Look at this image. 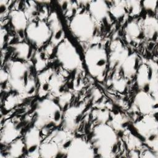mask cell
<instances>
[{
    "instance_id": "cell-1",
    "label": "cell",
    "mask_w": 158,
    "mask_h": 158,
    "mask_svg": "<svg viewBox=\"0 0 158 158\" xmlns=\"http://www.w3.org/2000/svg\"><path fill=\"white\" fill-rule=\"evenodd\" d=\"M31 65L27 62L16 60L7 64L8 85L11 90L18 94L31 96L36 86L31 73Z\"/></svg>"
},
{
    "instance_id": "cell-2",
    "label": "cell",
    "mask_w": 158,
    "mask_h": 158,
    "mask_svg": "<svg viewBox=\"0 0 158 158\" xmlns=\"http://www.w3.org/2000/svg\"><path fill=\"white\" fill-rule=\"evenodd\" d=\"M91 141L94 154L99 157H114L118 150V135L107 123H99L94 127Z\"/></svg>"
},
{
    "instance_id": "cell-3",
    "label": "cell",
    "mask_w": 158,
    "mask_h": 158,
    "mask_svg": "<svg viewBox=\"0 0 158 158\" xmlns=\"http://www.w3.org/2000/svg\"><path fill=\"white\" fill-rule=\"evenodd\" d=\"M63 118L62 109L51 99L40 101L35 110L34 125L39 130H49L58 126Z\"/></svg>"
},
{
    "instance_id": "cell-4",
    "label": "cell",
    "mask_w": 158,
    "mask_h": 158,
    "mask_svg": "<svg viewBox=\"0 0 158 158\" xmlns=\"http://www.w3.org/2000/svg\"><path fill=\"white\" fill-rule=\"evenodd\" d=\"M84 60L89 75L98 81H102L108 65V55L103 46L99 44L90 46L85 52Z\"/></svg>"
},
{
    "instance_id": "cell-5",
    "label": "cell",
    "mask_w": 158,
    "mask_h": 158,
    "mask_svg": "<svg viewBox=\"0 0 158 158\" xmlns=\"http://www.w3.org/2000/svg\"><path fill=\"white\" fill-rule=\"evenodd\" d=\"M69 27L75 38L83 43L92 41L97 31L95 21L87 12L76 14L70 20Z\"/></svg>"
},
{
    "instance_id": "cell-6",
    "label": "cell",
    "mask_w": 158,
    "mask_h": 158,
    "mask_svg": "<svg viewBox=\"0 0 158 158\" xmlns=\"http://www.w3.org/2000/svg\"><path fill=\"white\" fill-rule=\"evenodd\" d=\"M56 56L65 71H77L81 65V60L78 50L67 38H64L57 46Z\"/></svg>"
},
{
    "instance_id": "cell-7",
    "label": "cell",
    "mask_w": 158,
    "mask_h": 158,
    "mask_svg": "<svg viewBox=\"0 0 158 158\" xmlns=\"http://www.w3.org/2000/svg\"><path fill=\"white\" fill-rule=\"evenodd\" d=\"M30 44L37 48L46 44L51 38V32L48 22L43 20H31L25 31Z\"/></svg>"
},
{
    "instance_id": "cell-8",
    "label": "cell",
    "mask_w": 158,
    "mask_h": 158,
    "mask_svg": "<svg viewBox=\"0 0 158 158\" xmlns=\"http://www.w3.org/2000/svg\"><path fill=\"white\" fill-rule=\"evenodd\" d=\"M137 133L144 139L153 151L157 152V122L153 115H143L134 123Z\"/></svg>"
},
{
    "instance_id": "cell-9",
    "label": "cell",
    "mask_w": 158,
    "mask_h": 158,
    "mask_svg": "<svg viewBox=\"0 0 158 158\" xmlns=\"http://www.w3.org/2000/svg\"><path fill=\"white\" fill-rule=\"evenodd\" d=\"M133 107L139 113L146 115H153L157 113V99L148 92L140 91L134 97Z\"/></svg>"
},
{
    "instance_id": "cell-10",
    "label": "cell",
    "mask_w": 158,
    "mask_h": 158,
    "mask_svg": "<svg viewBox=\"0 0 158 158\" xmlns=\"http://www.w3.org/2000/svg\"><path fill=\"white\" fill-rule=\"evenodd\" d=\"M94 156L95 154L91 144L80 137L73 138L66 154L67 157H93Z\"/></svg>"
},
{
    "instance_id": "cell-11",
    "label": "cell",
    "mask_w": 158,
    "mask_h": 158,
    "mask_svg": "<svg viewBox=\"0 0 158 158\" xmlns=\"http://www.w3.org/2000/svg\"><path fill=\"white\" fill-rule=\"evenodd\" d=\"M110 53L108 56V64L110 69L117 70L125 59L128 56V51L118 40L113 41L110 47Z\"/></svg>"
},
{
    "instance_id": "cell-12",
    "label": "cell",
    "mask_w": 158,
    "mask_h": 158,
    "mask_svg": "<svg viewBox=\"0 0 158 158\" xmlns=\"http://www.w3.org/2000/svg\"><path fill=\"white\" fill-rule=\"evenodd\" d=\"M23 141L27 154L29 157H39V149L41 143L40 130L36 127L30 128L24 136Z\"/></svg>"
},
{
    "instance_id": "cell-13",
    "label": "cell",
    "mask_w": 158,
    "mask_h": 158,
    "mask_svg": "<svg viewBox=\"0 0 158 158\" xmlns=\"http://www.w3.org/2000/svg\"><path fill=\"white\" fill-rule=\"evenodd\" d=\"M84 107L73 106L68 108L63 115L64 127L67 131L75 130L80 122Z\"/></svg>"
},
{
    "instance_id": "cell-14",
    "label": "cell",
    "mask_w": 158,
    "mask_h": 158,
    "mask_svg": "<svg viewBox=\"0 0 158 158\" xmlns=\"http://www.w3.org/2000/svg\"><path fill=\"white\" fill-rule=\"evenodd\" d=\"M48 23L51 32L50 43L54 47L57 46L64 39V31L60 20L55 12L49 15Z\"/></svg>"
},
{
    "instance_id": "cell-15",
    "label": "cell",
    "mask_w": 158,
    "mask_h": 158,
    "mask_svg": "<svg viewBox=\"0 0 158 158\" xmlns=\"http://www.w3.org/2000/svg\"><path fill=\"white\" fill-rule=\"evenodd\" d=\"M124 33L125 40L130 44H138L144 38L141 25L135 20H131L127 24Z\"/></svg>"
},
{
    "instance_id": "cell-16",
    "label": "cell",
    "mask_w": 158,
    "mask_h": 158,
    "mask_svg": "<svg viewBox=\"0 0 158 158\" xmlns=\"http://www.w3.org/2000/svg\"><path fill=\"white\" fill-rule=\"evenodd\" d=\"M89 14L95 22H101L109 17V7L104 1H94L89 5Z\"/></svg>"
},
{
    "instance_id": "cell-17",
    "label": "cell",
    "mask_w": 158,
    "mask_h": 158,
    "mask_svg": "<svg viewBox=\"0 0 158 158\" xmlns=\"http://www.w3.org/2000/svg\"><path fill=\"white\" fill-rule=\"evenodd\" d=\"M20 133V127L17 122L10 120L4 123V127L1 133V143L3 144H8L17 139Z\"/></svg>"
},
{
    "instance_id": "cell-18",
    "label": "cell",
    "mask_w": 158,
    "mask_h": 158,
    "mask_svg": "<svg viewBox=\"0 0 158 158\" xmlns=\"http://www.w3.org/2000/svg\"><path fill=\"white\" fill-rule=\"evenodd\" d=\"M151 66L149 64L139 65L136 72V82L141 91H149V84L151 78Z\"/></svg>"
},
{
    "instance_id": "cell-19",
    "label": "cell",
    "mask_w": 158,
    "mask_h": 158,
    "mask_svg": "<svg viewBox=\"0 0 158 158\" xmlns=\"http://www.w3.org/2000/svg\"><path fill=\"white\" fill-rule=\"evenodd\" d=\"M9 18L10 25L17 32L21 33L25 31L28 23L24 11L18 9L12 10L9 14Z\"/></svg>"
},
{
    "instance_id": "cell-20",
    "label": "cell",
    "mask_w": 158,
    "mask_h": 158,
    "mask_svg": "<svg viewBox=\"0 0 158 158\" xmlns=\"http://www.w3.org/2000/svg\"><path fill=\"white\" fill-rule=\"evenodd\" d=\"M139 57L136 54H128L120 67L124 77L130 78L136 75L139 67Z\"/></svg>"
},
{
    "instance_id": "cell-21",
    "label": "cell",
    "mask_w": 158,
    "mask_h": 158,
    "mask_svg": "<svg viewBox=\"0 0 158 158\" xmlns=\"http://www.w3.org/2000/svg\"><path fill=\"white\" fill-rule=\"evenodd\" d=\"M25 153H27V151L23 139L17 138L7 144L6 148L1 152V157H18Z\"/></svg>"
},
{
    "instance_id": "cell-22",
    "label": "cell",
    "mask_w": 158,
    "mask_h": 158,
    "mask_svg": "<svg viewBox=\"0 0 158 158\" xmlns=\"http://www.w3.org/2000/svg\"><path fill=\"white\" fill-rule=\"evenodd\" d=\"M144 38L149 40H156L158 32V23L156 18L147 16L143 20L141 25Z\"/></svg>"
},
{
    "instance_id": "cell-23",
    "label": "cell",
    "mask_w": 158,
    "mask_h": 158,
    "mask_svg": "<svg viewBox=\"0 0 158 158\" xmlns=\"http://www.w3.org/2000/svg\"><path fill=\"white\" fill-rule=\"evenodd\" d=\"M38 153L39 157H65L58 144L52 139L41 143Z\"/></svg>"
},
{
    "instance_id": "cell-24",
    "label": "cell",
    "mask_w": 158,
    "mask_h": 158,
    "mask_svg": "<svg viewBox=\"0 0 158 158\" xmlns=\"http://www.w3.org/2000/svg\"><path fill=\"white\" fill-rule=\"evenodd\" d=\"M12 50L16 60L26 61L30 59L33 55V49L31 46L27 43L21 42L14 44Z\"/></svg>"
},
{
    "instance_id": "cell-25",
    "label": "cell",
    "mask_w": 158,
    "mask_h": 158,
    "mask_svg": "<svg viewBox=\"0 0 158 158\" xmlns=\"http://www.w3.org/2000/svg\"><path fill=\"white\" fill-rule=\"evenodd\" d=\"M48 86L49 93L53 96H59L64 93V79L58 73L52 72L48 80Z\"/></svg>"
},
{
    "instance_id": "cell-26",
    "label": "cell",
    "mask_w": 158,
    "mask_h": 158,
    "mask_svg": "<svg viewBox=\"0 0 158 158\" xmlns=\"http://www.w3.org/2000/svg\"><path fill=\"white\" fill-rule=\"evenodd\" d=\"M115 4L109 8V12L116 19H120L127 12L125 1H115Z\"/></svg>"
},
{
    "instance_id": "cell-27",
    "label": "cell",
    "mask_w": 158,
    "mask_h": 158,
    "mask_svg": "<svg viewBox=\"0 0 158 158\" xmlns=\"http://www.w3.org/2000/svg\"><path fill=\"white\" fill-rule=\"evenodd\" d=\"M48 56L46 54L44 51L36 52L35 55L34 54V68L36 71L43 70L47 65V60Z\"/></svg>"
},
{
    "instance_id": "cell-28",
    "label": "cell",
    "mask_w": 158,
    "mask_h": 158,
    "mask_svg": "<svg viewBox=\"0 0 158 158\" xmlns=\"http://www.w3.org/2000/svg\"><path fill=\"white\" fill-rule=\"evenodd\" d=\"M125 8L127 13L131 15H136L139 14L141 11L140 2L138 1H125Z\"/></svg>"
},
{
    "instance_id": "cell-29",
    "label": "cell",
    "mask_w": 158,
    "mask_h": 158,
    "mask_svg": "<svg viewBox=\"0 0 158 158\" xmlns=\"http://www.w3.org/2000/svg\"><path fill=\"white\" fill-rule=\"evenodd\" d=\"M96 111V118L97 119L99 123H107L109 121L111 117L108 110L102 109Z\"/></svg>"
},
{
    "instance_id": "cell-30",
    "label": "cell",
    "mask_w": 158,
    "mask_h": 158,
    "mask_svg": "<svg viewBox=\"0 0 158 158\" xmlns=\"http://www.w3.org/2000/svg\"><path fill=\"white\" fill-rule=\"evenodd\" d=\"M59 105L63 110L70 103L72 99V94L68 92H64L60 96H59Z\"/></svg>"
},
{
    "instance_id": "cell-31",
    "label": "cell",
    "mask_w": 158,
    "mask_h": 158,
    "mask_svg": "<svg viewBox=\"0 0 158 158\" xmlns=\"http://www.w3.org/2000/svg\"><path fill=\"white\" fill-rule=\"evenodd\" d=\"M127 81L125 78H115L113 80V87L114 88L120 92L123 91L127 87Z\"/></svg>"
},
{
    "instance_id": "cell-32",
    "label": "cell",
    "mask_w": 158,
    "mask_h": 158,
    "mask_svg": "<svg viewBox=\"0 0 158 158\" xmlns=\"http://www.w3.org/2000/svg\"><path fill=\"white\" fill-rule=\"evenodd\" d=\"M141 145V143L139 139L131 135L130 136L128 137V147L131 150H136L137 148H139Z\"/></svg>"
},
{
    "instance_id": "cell-33",
    "label": "cell",
    "mask_w": 158,
    "mask_h": 158,
    "mask_svg": "<svg viewBox=\"0 0 158 158\" xmlns=\"http://www.w3.org/2000/svg\"><path fill=\"white\" fill-rule=\"evenodd\" d=\"M157 1H144L143 2V6L148 10H154L157 7Z\"/></svg>"
},
{
    "instance_id": "cell-34",
    "label": "cell",
    "mask_w": 158,
    "mask_h": 158,
    "mask_svg": "<svg viewBox=\"0 0 158 158\" xmlns=\"http://www.w3.org/2000/svg\"><path fill=\"white\" fill-rule=\"evenodd\" d=\"M142 154L143 155L141 156V157H157V155H155V154H157L156 152L154 153L153 152L149 150H146Z\"/></svg>"
}]
</instances>
